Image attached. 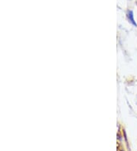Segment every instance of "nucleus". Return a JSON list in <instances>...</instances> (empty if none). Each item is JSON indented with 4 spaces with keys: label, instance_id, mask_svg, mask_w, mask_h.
I'll return each instance as SVG.
<instances>
[{
    "label": "nucleus",
    "instance_id": "nucleus-1",
    "mask_svg": "<svg viewBox=\"0 0 137 151\" xmlns=\"http://www.w3.org/2000/svg\"><path fill=\"white\" fill-rule=\"evenodd\" d=\"M128 18H129V20H130V22L134 25V26H137V24L136 23L135 20H134V18H133V12H132V10L129 11L128 12Z\"/></svg>",
    "mask_w": 137,
    "mask_h": 151
}]
</instances>
